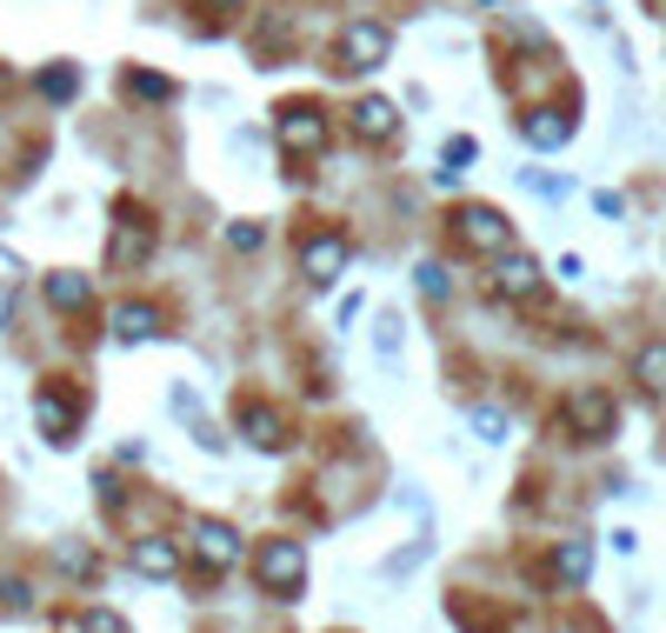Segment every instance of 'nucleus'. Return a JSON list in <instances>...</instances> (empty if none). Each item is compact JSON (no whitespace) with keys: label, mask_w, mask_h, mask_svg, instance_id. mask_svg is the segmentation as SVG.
I'll return each instance as SVG.
<instances>
[{"label":"nucleus","mask_w":666,"mask_h":633,"mask_svg":"<svg viewBox=\"0 0 666 633\" xmlns=\"http://www.w3.org/2000/svg\"><path fill=\"white\" fill-rule=\"evenodd\" d=\"M254 574H260V587L267 594H300L307 587V554H300V541H267L260 547V561H254Z\"/></svg>","instance_id":"f257e3e1"},{"label":"nucleus","mask_w":666,"mask_h":633,"mask_svg":"<svg viewBox=\"0 0 666 633\" xmlns=\"http://www.w3.org/2000/svg\"><path fill=\"white\" fill-rule=\"evenodd\" d=\"M454 234H460V247H474V254H507V247H514V227H507L500 207H460V214H454Z\"/></svg>","instance_id":"f03ea898"},{"label":"nucleus","mask_w":666,"mask_h":633,"mask_svg":"<svg viewBox=\"0 0 666 633\" xmlns=\"http://www.w3.org/2000/svg\"><path fill=\"white\" fill-rule=\"evenodd\" d=\"M387 47H394V33H387L380 20H354V27L340 33V73H374V67L387 60Z\"/></svg>","instance_id":"7ed1b4c3"},{"label":"nucleus","mask_w":666,"mask_h":633,"mask_svg":"<svg viewBox=\"0 0 666 633\" xmlns=\"http://www.w3.org/2000/svg\"><path fill=\"white\" fill-rule=\"evenodd\" d=\"M274 140H280L287 160H307V154L327 147V113H314V107H287L280 127H274Z\"/></svg>","instance_id":"20e7f679"},{"label":"nucleus","mask_w":666,"mask_h":633,"mask_svg":"<svg viewBox=\"0 0 666 633\" xmlns=\"http://www.w3.org/2000/svg\"><path fill=\"white\" fill-rule=\"evenodd\" d=\"M153 254V220H147V207H120V234H113V267H140Z\"/></svg>","instance_id":"39448f33"},{"label":"nucleus","mask_w":666,"mask_h":633,"mask_svg":"<svg viewBox=\"0 0 666 633\" xmlns=\"http://www.w3.org/2000/svg\"><path fill=\"white\" fill-rule=\"evenodd\" d=\"M33 414H40V434L53 441V447H67L73 441V427H80V414H87V400L80 394H53V387H40V400H33Z\"/></svg>","instance_id":"423d86ee"},{"label":"nucleus","mask_w":666,"mask_h":633,"mask_svg":"<svg viewBox=\"0 0 666 633\" xmlns=\"http://www.w3.org/2000/svg\"><path fill=\"white\" fill-rule=\"evenodd\" d=\"M193 554H200L207 574H227V567L240 561V534H233L227 521H200V527H193Z\"/></svg>","instance_id":"0eeeda50"},{"label":"nucleus","mask_w":666,"mask_h":633,"mask_svg":"<svg viewBox=\"0 0 666 633\" xmlns=\"http://www.w3.org/2000/svg\"><path fill=\"white\" fill-rule=\"evenodd\" d=\"M567 421H574V434H580V441H607V434H614V400L587 387V394H574V400H567Z\"/></svg>","instance_id":"6e6552de"},{"label":"nucleus","mask_w":666,"mask_h":633,"mask_svg":"<svg viewBox=\"0 0 666 633\" xmlns=\"http://www.w3.org/2000/svg\"><path fill=\"white\" fill-rule=\"evenodd\" d=\"M340 267H347V240H340V234H327V240H307V254H300V274H307L314 287H334V280H340Z\"/></svg>","instance_id":"1a4fd4ad"},{"label":"nucleus","mask_w":666,"mask_h":633,"mask_svg":"<svg viewBox=\"0 0 666 633\" xmlns=\"http://www.w3.org/2000/svg\"><path fill=\"white\" fill-rule=\"evenodd\" d=\"M133 567H140L147 581H173V574H180V547H173L167 534H140V541H133Z\"/></svg>","instance_id":"9d476101"},{"label":"nucleus","mask_w":666,"mask_h":633,"mask_svg":"<svg viewBox=\"0 0 666 633\" xmlns=\"http://www.w3.org/2000/svg\"><path fill=\"white\" fill-rule=\"evenodd\" d=\"M494 287H500L507 300H534V294H540V267H534L527 254H507L500 274H494Z\"/></svg>","instance_id":"9b49d317"},{"label":"nucleus","mask_w":666,"mask_h":633,"mask_svg":"<svg viewBox=\"0 0 666 633\" xmlns=\"http://www.w3.org/2000/svg\"><path fill=\"white\" fill-rule=\"evenodd\" d=\"M354 133H360V140H394V133H400V113H394L387 100L367 93V100L354 107Z\"/></svg>","instance_id":"f8f14e48"},{"label":"nucleus","mask_w":666,"mask_h":633,"mask_svg":"<svg viewBox=\"0 0 666 633\" xmlns=\"http://www.w3.org/2000/svg\"><path fill=\"white\" fill-rule=\"evenodd\" d=\"M520 133H527L534 147H560V140L574 133V120H567V113H554V107H540V113H527V120H520Z\"/></svg>","instance_id":"ddd939ff"},{"label":"nucleus","mask_w":666,"mask_h":633,"mask_svg":"<svg viewBox=\"0 0 666 633\" xmlns=\"http://www.w3.org/2000/svg\"><path fill=\"white\" fill-rule=\"evenodd\" d=\"M113 334H120V340H153V334H160V314H153L147 300H133V307H113Z\"/></svg>","instance_id":"4468645a"},{"label":"nucleus","mask_w":666,"mask_h":633,"mask_svg":"<svg viewBox=\"0 0 666 633\" xmlns=\"http://www.w3.org/2000/svg\"><path fill=\"white\" fill-rule=\"evenodd\" d=\"M47 300L67 307V314H80L93 300V287H87V274H47Z\"/></svg>","instance_id":"2eb2a0df"},{"label":"nucleus","mask_w":666,"mask_h":633,"mask_svg":"<svg viewBox=\"0 0 666 633\" xmlns=\"http://www.w3.org/2000/svg\"><path fill=\"white\" fill-rule=\"evenodd\" d=\"M240 427H247V441H254V447H280V441H287L280 414H267V407H247V414H240Z\"/></svg>","instance_id":"dca6fc26"},{"label":"nucleus","mask_w":666,"mask_h":633,"mask_svg":"<svg viewBox=\"0 0 666 633\" xmlns=\"http://www.w3.org/2000/svg\"><path fill=\"white\" fill-rule=\"evenodd\" d=\"M587 567H594V547H587V541H567V547H560V561H554V574H560V581H587Z\"/></svg>","instance_id":"f3484780"},{"label":"nucleus","mask_w":666,"mask_h":633,"mask_svg":"<svg viewBox=\"0 0 666 633\" xmlns=\"http://www.w3.org/2000/svg\"><path fill=\"white\" fill-rule=\"evenodd\" d=\"M73 87H80V73H73V67H47V73H40V93H47V100H67Z\"/></svg>","instance_id":"a211bd4d"},{"label":"nucleus","mask_w":666,"mask_h":633,"mask_svg":"<svg viewBox=\"0 0 666 633\" xmlns=\"http://www.w3.org/2000/svg\"><path fill=\"white\" fill-rule=\"evenodd\" d=\"M474 434L480 441H507V414L500 407H474Z\"/></svg>","instance_id":"6ab92c4d"},{"label":"nucleus","mask_w":666,"mask_h":633,"mask_svg":"<svg viewBox=\"0 0 666 633\" xmlns=\"http://www.w3.org/2000/svg\"><path fill=\"white\" fill-rule=\"evenodd\" d=\"M640 380H647L654 394H666V347H647V354H640Z\"/></svg>","instance_id":"aec40b11"},{"label":"nucleus","mask_w":666,"mask_h":633,"mask_svg":"<svg viewBox=\"0 0 666 633\" xmlns=\"http://www.w3.org/2000/svg\"><path fill=\"white\" fill-rule=\"evenodd\" d=\"M133 93H147V100H173V80H160V73H133Z\"/></svg>","instance_id":"412c9836"},{"label":"nucleus","mask_w":666,"mask_h":633,"mask_svg":"<svg viewBox=\"0 0 666 633\" xmlns=\"http://www.w3.org/2000/svg\"><path fill=\"white\" fill-rule=\"evenodd\" d=\"M0 614H27V581H0Z\"/></svg>","instance_id":"4be33fe9"},{"label":"nucleus","mask_w":666,"mask_h":633,"mask_svg":"<svg viewBox=\"0 0 666 633\" xmlns=\"http://www.w3.org/2000/svg\"><path fill=\"white\" fill-rule=\"evenodd\" d=\"M420 294L440 300V294H447V274H440V267H420Z\"/></svg>","instance_id":"5701e85b"},{"label":"nucleus","mask_w":666,"mask_h":633,"mask_svg":"<svg viewBox=\"0 0 666 633\" xmlns=\"http://www.w3.org/2000/svg\"><path fill=\"white\" fill-rule=\"evenodd\" d=\"M87 633H127V621H113L107 607H93V614H87Z\"/></svg>","instance_id":"b1692460"},{"label":"nucleus","mask_w":666,"mask_h":633,"mask_svg":"<svg viewBox=\"0 0 666 633\" xmlns=\"http://www.w3.org/2000/svg\"><path fill=\"white\" fill-rule=\"evenodd\" d=\"M460 160H474V140H454V147H447V174H460Z\"/></svg>","instance_id":"393cba45"},{"label":"nucleus","mask_w":666,"mask_h":633,"mask_svg":"<svg viewBox=\"0 0 666 633\" xmlns=\"http://www.w3.org/2000/svg\"><path fill=\"white\" fill-rule=\"evenodd\" d=\"M0 87H7V67H0Z\"/></svg>","instance_id":"a878e982"},{"label":"nucleus","mask_w":666,"mask_h":633,"mask_svg":"<svg viewBox=\"0 0 666 633\" xmlns=\"http://www.w3.org/2000/svg\"><path fill=\"white\" fill-rule=\"evenodd\" d=\"M227 7H240V0H227Z\"/></svg>","instance_id":"bb28decb"}]
</instances>
